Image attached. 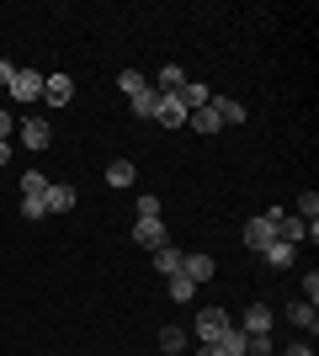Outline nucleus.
<instances>
[{
	"label": "nucleus",
	"mask_w": 319,
	"mask_h": 356,
	"mask_svg": "<svg viewBox=\"0 0 319 356\" xmlns=\"http://www.w3.org/2000/svg\"><path fill=\"white\" fill-rule=\"evenodd\" d=\"M261 255H266V266H277V271H288L293 261H298V250H293V245H282V239H272Z\"/></svg>",
	"instance_id": "15"
},
{
	"label": "nucleus",
	"mask_w": 319,
	"mask_h": 356,
	"mask_svg": "<svg viewBox=\"0 0 319 356\" xmlns=\"http://www.w3.org/2000/svg\"><path fill=\"white\" fill-rule=\"evenodd\" d=\"M181 351H186V330L165 325V330H160V356H181Z\"/></svg>",
	"instance_id": "18"
},
{
	"label": "nucleus",
	"mask_w": 319,
	"mask_h": 356,
	"mask_svg": "<svg viewBox=\"0 0 319 356\" xmlns=\"http://www.w3.org/2000/svg\"><path fill=\"white\" fill-rule=\"evenodd\" d=\"M117 86H122V96H138V90H149V80H144L138 70H122V74H117Z\"/></svg>",
	"instance_id": "23"
},
{
	"label": "nucleus",
	"mask_w": 319,
	"mask_h": 356,
	"mask_svg": "<svg viewBox=\"0 0 319 356\" xmlns=\"http://www.w3.org/2000/svg\"><path fill=\"white\" fill-rule=\"evenodd\" d=\"M133 239H138V250H160V245H165V223H160V218H138Z\"/></svg>",
	"instance_id": "9"
},
{
	"label": "nucleus",
	"mask_w": 319,
	"mask_h": 356,
	"mask_svg": "<svg viewBox=\"0 0 319 356\" xmlns=\"http://www.w3.org/2000/svg\"><path fill=\"white\" fill-rule=\"evenodd\" d=\"M11 74H16V64H11V59H0V86H11Z\"/></svg>",
	"instance_id": "29"
},
{
	"label": "nucleus",
	"mask_w": 319,
	"mask_h": 356,
	"mask_svg": "<svg viewBox=\"0 0 319 356\" xmlns=\"http://www.w3.org/2000/svg\"><path fill=\"white\" fill-rule=\"evenodd\" d=\"M288 356H314V346H309V341H298V346H293Z\"/></svg>",
	"instance_id": "30"
},
{
	"label": "nucleus",
	"mask_w": 319,
	"mask_h": 356,
	"mask_svg": "<svg viewBox=\"0 0 319 356\" xmlns=\"http://www.w3.org/2000/svg\"><path fill=\"white\" fill-rule=\"evenodd\" d=\"M138 218H160V197H149V192L138 197Z\"/></svg>",
	"instance_id": "26"
},
{
	"label": "nucleus",
	"mask_w": 319,
	"mask_h": 356,
	"mask_svg": "<svg viewBox=\"0 0 319 356\" xmlns=\"http://www.w3.org/2000/svg\"><path fill=\"white\" fill-rule=\"evenodd\" d=\"M133 181H138L133 160H112V165H106V186H133Z\"/></svg>",
	"instance_id": "14"
},
{
	"label": "nucleus",
	"mask_w": 319,
	"mask_h": 356,
	"mask_svg": "<svg viewBox=\"0 0 319 356\" xmlns=\"http://www.w3.org/2000/svg\"><path fill=\"white\" fill-rule=\"evenodd\" d=\"M154 271H165V277H176V271H181V250H170V245H160V250H154Z\"/></svg>",
	"instance_id": "22"
},
{
	"label": "nucleus",
	"mask_w": 319,
	"mask_h": 356,
	"mask_svg": "<svg viewBox=\"0 0 319 356\" xmlns=\"http://www.w3.org/2000/svg\"><path fill=\"white\" fill-rule=\"evenodd\" d=\"M48 186L54 181L43 170H27L22 176V218H48Z\"/></svg>",
	"instance_id": "2"
},
{
	"label": "nucleus",
	"mask_w": 319,
	"mask_h": 356,
	"mask_svg": "<svg viewBox=\"0 0 319 356\" xmlns=\"http://www.w3.org/2000/svg\"><path fill=\"white\" fill-rule=\"evenodd\" d=\"M240 239H245V250H256V255H261V250H266V245L277 239V223L266 218V213H261V218H250V223H245V234H240Z\"/></svg>",
	"instance_id": "7"
},
{
	"label": "nucleus",
	"mask_w": 319,
	"mask_h": 356,
	"mask_svg": "<svg viewBox=\"0 0 319 356\" xmlns=\"http://www.w3.org/2000/svg\"><path fill=\"white\" fill-rule=\"evenodd\" d=\"M165 293H170V303H181V309H186V303L197 298V282H186L181 271H176V277H165Z\"/></svg>",
	"instance_id": "16"
},
{
	"label": "nucleus",
	"mask_w": 319,
	"mask_h": 356,
	"mask_svg": "<svg viewBox=\"0 0 319 356\" xmlns=\"http://www.w3.org/2000/svg\"><path fill=\"white\" fill-rule=\"evenodd\" d=\"M43 102L59 112V106H69L75 102V80L69 74H43Z\"/></svg>",
	"instance_id": "6"
},
{
	"label": "nucleus",
	"mask_w": 319,
	"mask_h": 356,
	"mask_svg": "<svg viewBox=\"0 0 319 356\" xmlns=\"http://www.w3.org/2000/svg\"><path fill=\"white\" fill-rule=\"evenodd\" d=\"M181 102H186V112H197V106H208V102H213V90H208V86H197V80H186V86H181Z\"/></svg>",
	"instance_id": "20"
},
{
	"label": "nucleus",
	"mask_w": 319,
	"mask_h": 356,
	"mask_svg": "<svg viewBox=\"0 0 319 356\" xmlns=\"http://www.w3.org/2000/svg\"><path fill=\"white\" fill-rule=\"evenodd\" d=\"M154 112H160V90H138L133 96V118H144V122H154Z\"/></svg>",
	"instance_id": "19"
},
{
	"label": "nucleus",
	"mask_w": 319,
	"mask_h": 356,
	"mask_svg": "<svg viewBox=\"0 0 319 356\" xmlns=\"http://www.w3.org/2000/svg\"><path fill=\"white\" fill-rule=\"evenodd\" d=\"M298 218H304V223H319V192H304V197H298Z\"/></svg>",
	"instance_id": "24"
},
{
	"label": "nucleus",
	"mask_w": 319,
	"mask_h": 356,
	"mask_svg": "<svg viewBox=\"0 0 319 356\" xmlns=\"http://www.w3.org/2000/svg\"><path fill=\"white\" fill-rule=\"evenodd\" d=\"M218 351H224V356H245V335H240V330H229L224 341H218Z\"/></svg>",
	"instance_id": "25"
},
{
	"label": "nucleus",
	"mask_w": 319,
	"mask_h": 356,
	"mask_svg": "<svg viewBox=\"0 0 319 356\" xmlns=\"http://www.w3.org/2000/svg\"><path fill=\"white\" fill-rule=\"evenodd\" d=\"M186 122H192L197 134H218V128H224V122L213 118V106H197V112H186Z\"/></svg>",
	"instance_id": "21"
},
{
	"label": "nucleus",
	"mask_w": 319,
	"mask_h": 356,
	"mask_svg": "<svg viewBox=\"0 0 319 356\" xmlns=\"http://www.w3.org/2000/svg\"><path fill=\"white\" fill-rule=\"evenodd\" d=\"M213 118H218V122H229V128H240V122L245 118H250V112H245V102H229V96H213Z\"/></svg>",
	"instance_id": "12"
},
{
	"label": "nucleus",
	"mask_w": 319,
	"mask_h": 356,
	"mask_svg": "<svg viewBox=\"0 0 319 356\" xmlns=\"http://www.w3.org/2000/svg\"><path fill=\"white\" fill-rule=\"evenodd\" d=\"M229 330H234V319H229L224 309H202V314H197V341H202V346H218Z\"/></svg>",
	"instance_id": "3"
},
{
	"label": "nucleus",
	"mask_w": 319,
	"mask_h": 356,
	"mask_svg": "<svg viewBox=\"0 0 319 356\" xmlns=\"http://www.w3.org/2000/svg\"><path fill=\"white\" fill-rule=\"evenodd\" d=\"M16 134H22V144H27V149H48L54 128H48V118H27L22 128H16Z\"/></svg>",
	"instance_id": "11"
},
{
	"label": "nucleus",
	"mask_w": 319,
	"mask_h": 356,
	"mask_svg": "<svg viewBox=\"0 0 319 356\" xmlns=\"http://www.w3.org/2000/svg\"><path fill=\"white\" fill-rule=\"evenodd\" d=\"M6 160H11V144H0V170H6Z\"/></svg>",
	"instance_id": "31"
},
{
	"label": "nucleus",
	"mask_w": 319,
	"mask_h": 356,
	"mask_svg": "<svg viewBox=\"0 0 319 356\" xmlns=\"http://www.w3.org/2000/svg\"><path fill=\"white\" fill-rule=\"evenodd\" d=\"M234 330H240V335H272V309H266V303H250Z\"/></svg>",
	"instance_id": "8"
},
{
	"label": "nucleus",
	"mask_w": 319,
	"mask_h": 356,
	"mask_svg": "<svg viewBox=\"0 0 319 356\" xmlns=\"http://www.w3.org/2000/svg\"><path fill=\"white\" fill-rule=\"evenodd\" d=\"M181 277L186 282H213V277H218V261H213L208 250H192V255H181Z\"/></svg>",
	"instance_id": "4"
},
{
	"label": "nucleus",
	"mask_w": 319,
	"mask_h": 356,
	"mask_svg": "<svg viewBox=\"0 0 319 356\" xmlns=\"http://www.w3.org/2000/svg\"><path fill=\"white\" fill-rule=\"evenodd\" d=\"M0 144H11V112H0Z\"/></svg>",
	"instance_id": "28"
},
{
	"label": "nucleus",
	"mask_w": 319,
	"mask_h": 356,
	"mask_svg": "<svg viewBox=\"0 0 319 356\" xmlns=\"http://www.w3.org/2000/svg\"><path fill=\"white\" fill-rule=\"evenodd\" d=\"M304 303H319V271H304Z\"/></svg>",
	"instance_id": "27"
},
{
	"label": "nucleus",
	"mask_w": 319,
	"mask_h": 356,
	"mask_svg": "<svg viewBox=\"0 0 319 356\" xmlns=\"http://www.w3.org/2000/svg\"><path fill=\"white\" fill-rule=\"evenodd\" d=\"M154 122H160V128H181V122H186L181 90H176V96H160V112H154Z\"/></svg>",
	"instance_id": "10"
},
{
	"label": "nucleus",
	"mask_w": 319,
	"mask_h": 356,
	"mask_svg": "<svg viewBox=\"0 0 319 356\" xmlns=\"http://www.w3.org/2000/svg\"><path fill=\"white\" fill-rule=\"evenodd\" d=\"M11 102H43V74L38 70H16L11 74Z\"/></svg>",
	"instance_id": "5"
},
{
	"label": "nucleus",
	"mask_w": 319,
	"mask_h": 356,
	"mask_svg": "<svg viewBox=\"0 0 319 356\" xmlns=\"http://www.w3.org/2000/svg\"><path fill=\"white\" fill-rule=\"evenodd\" d=\"M266 218L277 223V239H282V245H293V250H298L304 239H309V245H314V239H319V223H304V218H298V213H282V208H272V213H266Z\"/></svg>",
	"instance_id": "1"
},
{
	"label": "nucleus",
	"mask_w": 319,
	"mask_h": 356,
	"mask_svg": "<svg viewBox=\"0 0 319 356\" xmlns=\"http://www.w3.org/2000/svg\"><path fill=\"white\" fill-rule=\"evenodd\" d=\"M288 319H293V325H298V330H309V335H314V330H319V309H314V303H304V298H298V303H293V309H288Z\"/></svg>",
	"instance_id": "17"
},
{
	"label": "nucleus",
	"mask_w": 319,
	"mask_h": 356,
	"mask_svg": "<svg viewBox=\"0 0 319 356\" xmlns=\"http://www.w3.org/2000/svg\"><path fill=\"white\" fill-rule=\"evenodd\" d=\"M75 202H80V192H75V186H59V181L48 186V213H69Z\"/></svg>",
	"instance_id": "13"
},
{
	"label": "nucleus",
	"mask_w": 319,
	"mask_h": 356,
	"mask_svg": "<svg viewBox=\"0 0 319 356\" xmlns=\"http://www.w3.org/2000/svg\"><path fill=\"white\" fill-rule=\"evenodd\" d=\"M197 356H224V351H218V346H202V351Z\"/></svg>",
	"instance_id": "32"
}]
</instances>
